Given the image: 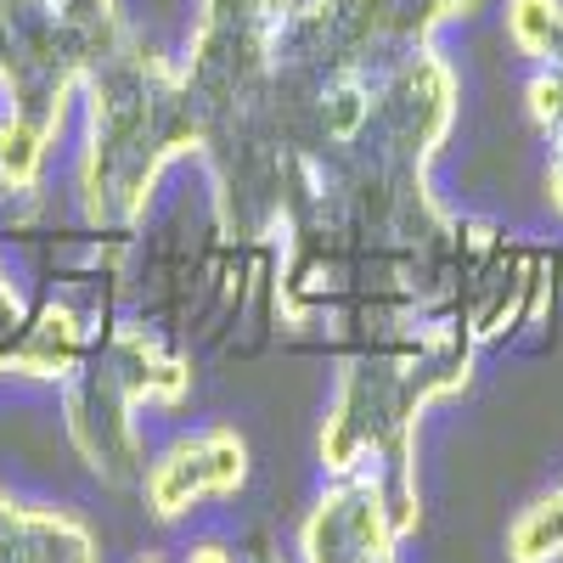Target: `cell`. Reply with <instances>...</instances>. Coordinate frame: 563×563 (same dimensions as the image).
Masks as SVG:
<instances>
[{"label":"cell","instance_id":"obj_1","mask_svg":"<svg viewBox=\"0 0 563 563\" xmlns=\"http://www.w3.org/2000/svg\"><path fill=\"white\" fill-rule=\"evenodd\" d=\"M479 350L445 316H417L395 333L361 339L339 355L327 395L316 462L321 479L366 474L389 490L400 530L422 536V422L434 406H451L474 389Z\"/></svg>","mask_w":563,"mask_h":563},{"label":"cell","instance_id":"obj_2","mask_svg":"<svg viewBox=\"0 0 563 563\" xmlns=\"http://www.w3.org/2000/svg\"><path fill=\"white\" fill-rule=\"evenodd\" d=\"M79 153L74 198L97 238H130L147 220L158 186L175 164L203 158V113L180 79V63L130 34L79 90Z\"/></svg>","mask_w":563,"mask_h":563},{"label":"cell","instance_id":"obj_3","mask_svg":"<svg viewBox=\"0 0 563 563\" xmlns=\"http://www.w3.org/2000/svg\"><path fill=\"white\" fill-rule=\"evenodd\" d=\"M192 395V361L141 321H102L97 344L63 384V434L102 485H141L147 434L141 411H175Z\"/></svg>","mask_w":563,"mask_h":563},{"label":"cell","instance_id":"obj_4","mask_svg":"<svg viewBox=\"0 0 563 563\" xmlns=\"http://www.w3.org/2000/svg\"><path fill=\"white\" fill-rule=\"evenodd\" d=\"M485 7L490 0H294L276 34V68L299 79L384 74Z\"/></svg>","mask_w":563,"mask_h":563},{"label":"cell","instance_id":"obj_5","mask_svg":"<svg viewBox=\"0 0 563 563\" xmlns=\"http://www.w3.org/2000/svg\"><path fill=\"white\" fill-rule=\"evenodd\" d=\"M558 276H563L558 243H525L490 220L462 214L445 321L462 327V339L485 355L519 333H536L558 299Z\"/></svg>","mask_w":563,"mask_h":563},{"label":"cell","instance_id":"obj_6","mask_svg":"<svg viewBox=\"0 0 563 563\" xmlns=\"http://www.w3.org/2000/svg\"><path fill=\"white\" fill-rule=\"evenodd\" d=\"M462 113V74L456 63L429 45L384 74H372V108L355 135V147L339 164H361L400 186H434V164Z\"/></svg>","mask_w":563,"mask_h":563},{"label":"cell","instance_id":"obj_7","mask_svg":"<svg viewBox=\"0 0 563 563\" xmlns=\"http://www.w3.org/2000/svg\"><path fill=\"white\" fill-rule=\"evenodd\" d=\"M288 12L294 0H198L180 79L203 113V130L265 102L276 79V34Z\"/></svg>","mask_w":563,"mask_h":563},{"label":"cell","instance_id":"obj_8","mask_svg":"<svg viewBox=\"0 0 563 563\" xmlns=\"http://www.w3.org/2000/svg\"><path fill=\"white\" fill-rule=\"evenodd\" d=\"M249 474H254V451L243 429L203 422V429H180L175 440H164L141 467L135 490L158 525H180L209 501H238L249 490Z\"/></svg>","mask_w":563,"mask_h":563},{"label":"cell","instance_id":"obj_9","mask_svg":"<svg viewBox=\"0 0 563 563\" xmlns=\"http://www.w3.org/2000/svg\"><path fill=\"white\" fill-rule=\"evenodd\" d=\"M411 536L400 530L389 490L366 474L321 479L294 525V563H406Z\"/></svg>","mask_w":563,"mask_h":563},{"label":"cell","instance_id":"obj_10","mask_svg":"<svg viewBox=\"0 0 563 563\" xmlns=\"http://www.w3.org/2000/svg\"><path fill=\"white\" fill-rule=\"evenodd\" d=\"M90 344H97V321H90L79 305H68L57 294L52 299H34L23 333L0 350V378L63 389L74 372H79V361L90 355Z\"/></svg>","mask_w":563,"mask_h":563},{"label":"cell","instance_id":"obj_11","mask_svg":"<svg viewBox=\"0 0 563 563\" xmlns=\"http://www.w3.org/2000/svg\"><path fill=\"white\" fill-rule=\"evenodd\" d=\"M0 563H102V547L74 507L0 490Z\"/></svg>","mask_w":563,"mask_h":563},{"label":"cell","instance_id":"obj_12","mask_svg":"<svg viewBox=\"0 0 563 563\" xmlns=\"http://www.w3.org/2000/svg\"><path fill=\"white\" fill-rule=\"evenodd\" d=\"M501 558L507 563H563V474H558V485L530 496L507 519Z\"/></svg>","mask_w":563,"mask_h":563},{"label":"cell","instance_id":"obj_13","mask_svg":"<svg viewBox=\"0 0 563 563\" xmlns=\"http://www.w3.org/2000/svg\"><path fill=\"white\" fill-rule=\"evenodd\" d=\"M501 40L530 68H563V0H501Z\"/></svg>","mask_w":563,"mask_h":563},{"label":"cell","instance_id":"obj_14","mask_svg":"<svg viewBox=\"0 0 563 563\" xmlns=\"http://www.w3.org/2000/svg\"><path fill=\"white\" fill-rule=\"evenodd\" d=\"M34 299L18 288V276L7 271V260H0V350H7L18 333H23V321H29Z\"/></svg>","mask_w":563,"mask_h":563},{"label":"cell","instance_id":"obj_15","mask_svg":"<svg viewBox=\"0 0 563 563\" xmlns=\"http://www.w3.org/2000/svg\"><path fill=\"white\" fill-rule=\"evenodd\" d=\"M541 186H547V209L563 220V124L547 135V169H541Z\"/></svg>","mask_w":563,"mask_h":563},{"label":"cell","instance_id":"obj_16","mask_svg":"<svg viewBox=\"0 0 563 563\" xmlns=\"http://www.w3.org/2000/svg\"><path fill=\"white\" fill-rule=\"evenodd\" d=\"M180 563H243V552L231 541H220V536H203V541H192L180 552Z\"/></svg>","mask_w":563,"mask_h":563},{"label":"cell","instance_id":"obj_17","mask_svg":"<svg viewBox=\"0 0 563 563\" xmlns=\"http://www.w3.org/2000/svg\"><path fill=\"white\" fill-rule=\"evenodd\" d=\"M243 563H294V552L282 547L271 530H260V536H249V552H243Z\"/></svg>","mask_w":563,"mask_h":563}]
</instances>
